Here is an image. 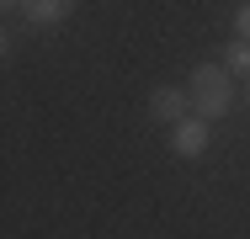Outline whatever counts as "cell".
I'll list each match as a JSON object with an SVG mask.
<instances>
[{
  "mask_svg": "<svg viewBox=\"0 0 250 239\" xmlns=\"http://www.w3.org/2000/svg\"><path fill=\"white\" fill-rule=\"evenodd\" d=\"M229 101H234V85H229V69H213V64L192 69V80H187V106L197 112L202 122L224 117V112H229Z\"/></svg>",
  "mask_w": 250,
  "mask_h": 239,
  "instance_id": "cell-1",
  "label": "cell"
},
{
  "mask_svg": "<svg viewBox=\"0 0 250 239\" xmlns=\"http://www.w3.org/2000/svg\"><path fill=\"white\" fill-rule=\"evenodd\" d=\"M75 5H80V0H21V11H27L38 27H53V21H64Z\"/></svg>",
  "mask_w": 250,
  "mask_h": 239,
  "instance_id": "cell-2",
  "label": "cell"
},
{
  "mask_svg": "<svg viewBox=\"0 0 250 239\" xmlns=\"http://www.w3.org/2000/svg\"><path fill=\"white\" fill-rule=\"evenodd\" d=\"M176 149H181V154H202V149H208V122H202V117L176 122Z\"/></svg>",
  "mask_w": 250,
  "mask_h": 239,
  "instance_id": "cell-3",
  "label": "cell"
},
{
  "mask_svg": "<svg viewBox=\"0 0 250 239\" xmlns=\"http://www.w3.org/2000/svg\"><path fill=\"white\" fill-rule=\"evenodd\" d=\"M149 112L160 117V122H176V117L187 112V96H181V91H170V85H160V91L149 96Z\"/></svg>",
  "mask_w": 250,
  "mask_h": 239,
  "instance_id": "cell-4",
  "label": "cell"
},
{
  "mask_svg": "<svg viewBox=\"0 0 250 239\" xmlns=\"http://www.w3.org/2000/svg\"><path fill=\"white\" fill-rule=\"evenodd\" d=\"M229 64H234V69H250V43H234V48H229Z\"/></svg>",
  "mask_w": 250,
  "mask_h": 239,
  "instance_id": "cell-5",
  "label": "cell"
},
{
  "mask_svg": "<svg viewBox=\"0 0 250 239\" xmlns=\"http://www.w3.org/2000/svg\"><path fill=\"white\" fill-rule=\"evenodd\" d=\"M234 27H240V38H245V43H250V5H245V11H240V16H234Z\"/></svg>",
  "mask_w": 250,
  "mask_h": 239,
  "instance_id": "cell-6",
  "label": "cell"
},
{
  "mask_svg": "<svg viewBox=\"0 0 250 239\" xmlns=\"http://www.w3.org/2000/svg\"><path fill=\"white\" fill-rule=\"evenodd\" d=\"M0 53H5V38H0Z\"/></svg>",
  "mask_w": 250,
  "mask_h": 239,
  "instance_id": "cell-7",
  "label": "cell"
},
{
  "mask_svg": "<svg viewBox=\"0 0 250 239\" xmlns=\"http://www.w3.org/2000/svg\"><path fill=\"white\" fill-rule=\"evenodd\" d=\"M245 101H250V91H245Z\"/></svg>",
  "mask_w": 250,
  "mask_h": 239,
  "instance_id": "cell-8",
  "label": "cell"
}]
</instances>
